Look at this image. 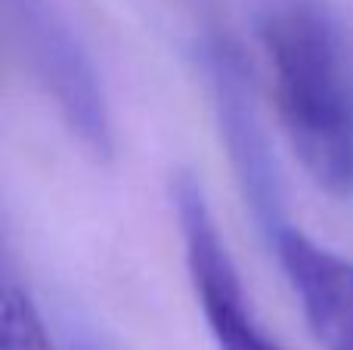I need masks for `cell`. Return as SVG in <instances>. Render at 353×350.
Wrapping results in <instances>:
<instances>
[{"label": "cell", "instance_id": "1", "mask_svg": "<svg viewBox=\"0 0 353 350\" xmlns=\"http://www.w3.org/2000/svg\"><path fill=\"white\" fill-rule=\"evenodd\" d=\"M276 105L307 177L353 196V65L341 25L323 0H273L257 19Z\"/></svg>", "mask_w": 353, "mask_h": 350}, {"label": "cell", "instance_id": "2", "mask_svg": "<svg viewBox=\"0 0 353 350\" xmlns=\"http://www.w3.org/2000/svg\"><path fill=\"white\" fill-rule=\"evenodd\" d=\"M3 10L25 59L53 96L68 130L93 158H112L115 134L103 78L72 22L53 0H3Z\"/></svg>", "mask_w": 353, "mask_h": 350}, {"label": "cell", "instance_id": "3", "mask_svg": "<svg viewBox=\"0 0 353 350\" xmlns=\"http://www.w3.org/2000/svg\"><path fill=\"white\" fill-rule=\"evenodd\" d=\"M171 202L180 223L189 279L217 350H279L245 301L242 279L220 236L201 180L180 171L171 180Z\"/></svg>", "mask_w": 353, "mask_h": 350}, {"label": "cell", "instance_id": "4", "mask_svg": "<svg viewBox=\"0 0 353 350\" xmlns=\"http://www.w3.org/2000/svg\"><path fill=\"white\" fill-rule=\"evenodd\" d=\"M205 68L232 171H236V180L242 186L251 214L267 236L279 223L288 220V211L273 146H270L261 112L254 105L251 81L245 74L239 53L223 41H211L205 47Z\"/></svg>", "mask_w": 353, "mask_h": 350}, {"label": "cell", "instance_id": "5", "mask_svg": "<svg viewBox=\"0 0 353 350\" xmlns=\"http://www.w3.org/2000/svg\"><path fill=\"white\" fill-rule=\"evenodd\" d=\"M310 335L323 350H353V260L319 245L292 220L267 233Z\"/></svg>", "mask_w": 353, "mask_h": 350}, {"label": "cell", "instance_id": "6", "mask_svg": "<svg viewBox=\"0 0 353 350\" xmlns=\"http://www.w3.org/2000/svg\"><path fill=\"white\" fill-rule=\"evenodd\" d=\"M0 350H56L41 310L10 276L0 289Z\"/></svg>", "mask_w": 353, "mask_h": 350}, {"label": "cell", "instance_id": "7", "mask_svg": "<svg viewBox=\"0 0 353 350\" xmlns=\"http://www.w3.org/2000/svg\"><path fill=\"white\" fill-rule=\"evenodd\" d=\"M68 350H105V347L87 329L74 326V329H68Z\"/></svg>", "mask_w": 353, "mask_h": 350}]
</instances>
